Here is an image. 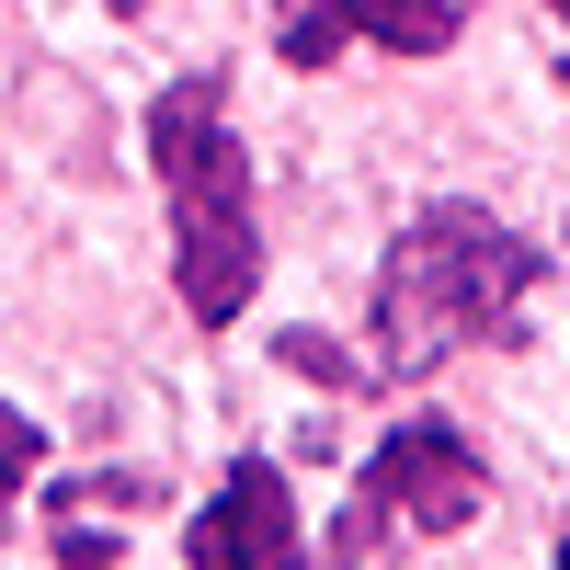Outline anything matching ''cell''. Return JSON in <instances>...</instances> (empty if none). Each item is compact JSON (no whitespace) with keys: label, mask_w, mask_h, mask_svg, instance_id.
I'll use <instances>...</instances> for the list:
<instances>
[{"label":"cell","mask_w":570,"mask_h":570,"mask_svg":"<svg viewBox=\"0 0 570 570\" xmlns=\"http://www.w3.org/2000/svg\"><path fill=\"white\" fill-rule=\"evenodd\" d=\"M343 35L389 46V58H445V46L468 35V0H285L274 12V46L297 69H320Z\"/></svg>","instance_id":"cell-5"},{"label":"cell","mask_w":570,"mask_h":570,"mask_svg":"<svg viewBox=\"0 0 570 570\" xmlns=\"http://www.w3.org/2000/svg\"><path fill=\"white\" fill-rule=\"evenodd\" d=\"M559 570H570V537H559Z\"/></svg>","instance_id":"cell-8"},{"label":"cell","mask_w":570,"mask_h":570,"mask_svg":"<svg viewBox=\"0 0 570 570\" xmlns=\"http://www.w3.org/2000/svg\"><path fill=\"white\" fill-rule=\"evenodd\" d=\"M183 559L195 570H320L308 537H297V502H285V480H274V456H240L217 480V502L195 513Z\"/></svg>","instance_id":"cell-4"},{"label":"cell","mask_w":570,"mask_h":570,"mask_svg":"<svg viewBox=\"0 0 570 570\" xmlns=\"http://www.w3.org/2000/svg\"><path fill=\"white\" fill-rule=\"evenodd\" d=\"M149 160H160V195H171V285L206 331H228L263 285V228H252V160L228 137L217 69L171 80L149 104Z\"/></svg>","instance_id":"cell-2"},{"label":"cell","mask_w":570,"mask_h":570,"mask_svg":"<svg viewBox=\"0 0 570 570\" xmlns=\"http://www.w3.org/2000/svg\"><path fill=\"white\" fill-rule=\"evenodd\" d=\"M35 468H46V434H35V422H23L12 400H0V491H23Z\"/></svg>","instance_id":"cell-6"},{"label":"cell","mask_w":570,"mask_h":570,"mask_svg":"<svg viewBox=\"0 0 570 570\" xmlns=\"http://www.w3.org/2000/svg\"><path fill=\"white\" fill-rule=\"evenodd\" d=\"M548 12H559V23H570V0H548Z\"/></svg>","instance_id":"cell-7"},{"label":"cell","mask_w":570,"mask_h":570,"mask_svg":"<svg viewBox=\"0 0 570 570\" xmlns=\"http://www.w3.org/2000/svg\"><path fill=\"white\" fill-rule=\"evenodd\" d=\"M389 513H411L422 537H456V525H480V513H491V480H480V456H468L456 422H400V434L376 445L365 502H354V525H343V570H365V548H376Z\"/></svg>","instance_id":"cell-3"},{"label":"cell","mask_w":570,"mask_h":570,"mask_svg":"<svg viewBox=\"0 0 570 570\" xmlns=\"http://www.w3.org/2000/svg\"><path fill=\"white\" fill-rule=\"evenodd\" d=\"M537 240L480 206H422L376 263V376H434L456 343H502L537 297Z\"/></svg>","instance_id":"cell-1"},{"label":"cell","mask_w":570,"mask_h":570,"mask_svg":"<svg viewBox=\"0 0 570 570\" xmlns=\"http://www.w3.org/2000/svg\"><path fill=\"white\" fill-rule=\"evenodd\" d=\"M0 502H12V491H0Z\"/></svg>","instance_id":"cell-9"}]
</instances>
